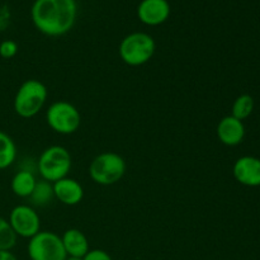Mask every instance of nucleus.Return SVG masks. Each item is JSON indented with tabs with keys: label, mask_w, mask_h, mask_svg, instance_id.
I'll return each instance as SVG.
<instances>
[{
	"label": "nucleus",
	"mask_w": 260,
	"mask_h": 260,
	"mask_svg": "<svg viewBox=\"0 0 260 260\" xmlns=\"http://www.w3.org/2000/svg\"><path fill=\"white\" fill-rule=\"evenodd\" d=\"M76 17V0H35L30 8L33 25L48 37H61L70 32Z\"/></svg>",
	"instance_id": "1"
},
{
	"label": "nucleus",
	"mask_w": 260,
	"mask_h": 260,
	"mask_svg": "<svg viewBox=\"0 0 260 260\" xmlns=\"http://www.w3.org/2000/svg\"><path fill=\"white\" fill-rule=\"evenodd\" d=\"M48 98L47 86L37 79H29L20 84L15 93L13 107L20 118L29 119L37 116Z\"/></svg>",
	"instance_id": "2"
},
{
	"label": "nucleus",
	"mask_w": 260,
	"mask_h": 260,
	"mask_svg": "<svg viewBox=\"0 0 260 260\" xmlns=\"http://www.w3.org/2000/svg\"><path fill=\"white\" fill-rule=\"evenodd\" d=\"M156 50L155 40L145 32H132L121 41L118 53L126 65L137 68L149 62Z\"/></svg>",
	"instance_id": "3"
},
{
	"label": "nucleus",
	"mask_w": 260,
	"mask_h": 260,
	"mask_svg": "<svg viewBox=\"0 0 260 260\" xmlns=\"http://www.w3.org/2000/svg\"><path fill=\"white\" fill-rule=\"evenodd\" d=\"M73 160L66 147L52 145L42 151L37 161V169L43 180L55 183L68 177Z\"/></svg>",
	"instance_id": "4"
},
{
	"label": "nucleus",
	"mask_w": 260,
	"mask_h": 260,
	"mask_svg": "<svg viewBox=\"0 0 260 260\" xmlns=\"http://www.w3.org/2000/svg\"><path fill=\"white\" fill-rule=\"evenodd\" d=\"M127 165L123 157L113 151L96 155L89 165L91 180L99 185H113L126 174Z\"/></svg>",
	"instance_id": "5"
},
{
	"label": "nucleus",
	"mask_w": 260,
	"mask_h": 260,
	"mask_svg": "<svg viewBox=\"0 0 260 260\" xmlns=\"http://www.w3.org/2000/svg\"><path fill=\"white\" fill-rule=\"evenodd\" d=\"M46 122L56 134L73 135L81 124L79 109L68 101L53 102L46 111Z\"/></svg>",
	"instance_id": "6"
},
{
	"label": "nucleus",
	"mask_w": 260,
	"mask_h": 260,
	"mask_svg": "<svg viewBox=\"0 0 260 260\" xmlns=\"http://www.w3.org/2000/svg\"><path fill=\"white\" fill-rule=\"evenodd\" d=\"M27 253L30 260H65L61 236L53 231H40L29 239Z\"/></svg>",
	"instance_id": "7"
},
{
	"label": "nucleus",
	"mask_w": 260,
	"mask_h": 260,
	"mask_svg": "<svg viewBox=\"0 0 260 260\" xmlns=\"http://www.w3.org/2000/svg\"><path fill=\"white\" fill-rule=\"evenodd\" d=\"M9 223L18 238L30 239L41 231L38 212L28 205H18L10 211Z\"/></svg>",
	"instance_id": "8"
},
{
	"label": "nucleus",
	"mask_w": 260,
	"mask_h": 260,
	"mask_svg": "<svg viewBox=\"0 0 260 260\" xmlns=\"http://www.w3.org/2000/svg\"><path fill=\"white\" fill-rule=\"evenodd\" d=\"M172 13L168 0H141L137 5V18L150 27H156L167 22Z\"/></svg>",
	"instance_id": "9"
},
{
	"label": "nucleus",
	"mask_w": 260,
	"mask_h": 260,
	"mask_svg": "<svg viewBox=\"0 0 260 260\" xmlns=\"http://www.w3.org/2000/svg\"><path fill=\"white\" fill-rule=\"evenodd\" d=\"M233 174L245 187H260V159L250 155L239 157L233 167Z\"/></svg>",
	"instance_id": "10"
},
{
	"label": "nucleus",
	"mask_w": 260,
	"mask_h": 260,
	"mask_svg": "<svg viewBox=\"0 0 260 260\" xmlns=\"http://www.w3.org/2000/svg\"><path fill=\"white\" fill-rule=\"evenodd\" d=\"M216 134H217V139L220 140L221 144L226 145V146H238L245 137V126H244L243 121L230 114V116L223 117L218 122Z\"/></svg>",
	"instance_id": "11"
},
{
	"label": "nucleus",
	"mask_w": 260,
	"mask_h": 260,
	"mask_svg": "<svg viewBox=\"0 0 260 260\" xmlns=\"http://www.w3.org/2000/svg\"><path fill=\"white\" fill-rule=\"evenodd\" d=\"M55 198L65 206H76L83 201L84 188L74 178H62L52 183Z\"/></svg>",
	"instance_id": "12"
},
{
	"label": "nucleus",
	"mask_w": 260,
	"mask_h": 260,
	"mask_svg": "<svg viewBox=\"0 0 260 260\" xmlns=\"http://www.w3.org/2000/svg\"><path fill=\"white\" fill-rule=\"evenodd\" d=\"M63 249L68 256H78L84 258L90 250L89 248V240L83 231L78 229H69L61 236Z\"/></svg>",
	"instance_id": "13"
},
{
	"label": "nucleus",
	"mask_w": 260,
	"mask_h": 260,
	"mask_svg": "<svg viewBox=\"0 0 260 260\" xmlns=\"http://www.w3.org/2000/svg\"><path fill=\"white\" fill-rule=\"evenodd\" d=\"M36 183H37V179H36L33 172L28 169H23L15 173L14 177L12 178L10 188H12V192L17 197L29 198L33 189H35Z\"/></svg>",
	"instance_id": "14"
},
{
	"label": "nucleus",
	"mask_w": 260,
	"mask_h": 260,
	"mask_svg": "<svg viewBox=\"0 0 260 260\" xmlns=\"http://www.w3.org/2000/svg\"><path fill=\"white\" fill-rule=\"evenodd\" d=\"M17 159V146L12 137L4 131H0V170L13 165Z\"/></svg>",
	"instance_id": "15"
},
{
	"label": "nucleus",
	"mask_w": 260,
	"mask_h": 260,
	"mask_svg": "<svg viewBox=\"0 0 260 260\" xmlns=\"http://www.w3.org/2000/svg\"><path fill=\"white\" fill-rule=\"evenodd\" d=\"M29 198L33 205L38 206V207H45V206L50 205L53 198H55L52 183L43 179L40 180V182L37 180L35 189H33Z\"/></svg>",
	"instance_id": "16"
},
{
	"label": "nucleus",
	"mask_w": 260,
	"mask_h": 260,
	"mask_svg": "<svg viewBox=\"0 0 260 260\" xmlns=\"http://www.w3.org/2000/svg\"><path fill=\"white\" fill-rule=\"evenodd\" d=\"M254 106H255V102L250 94H241L234 102L233 108H231V116L244 121L253 113Z\"/></svg>",
	"instance_id": "17"
},
{
	"label": "nucleus",
	"mask_w": 260,
	"mask_h": 260,
	"mask_svg": "<svg viewBox=\"0 0 260 260\" xmlns=\"http://www.w3.org/2000/svg\"><path fill=\"white\" fill-rule=\"evenodd\" d=\"M18 236L13 231L9 221L0 217V250H12L17 245Z\"/></svg>",
	"instance_id": "18"
},
{
	"label": "nucleus",
	"mask_w": 260,
	"mask_h": 260,
	"mask_svg": "<svg viewBox=\"0 0 260 260\" xmlns=\"http://www.w3.org/2000/svg\"><path fill=\"white\" fill-rule=\"evenodd\" d=\"M18 53V43L13 40H5L0 43V57L9 60Z\"/></svg>",
	"instance_id": "19"
},
{
	"label": "nucleus",
	"mask_w": 260,
	"mask_h": 260,
	"mask_svg": "<svg viewBox=\"0 0 260 260\" xmlns=\"http://www.w3.org/2000/svg\"><path fill=\"white\" fill-rule=\"evenodd\" d=\"M84 260H113V258L106 250H102V249H90L88 251V254L84 256Z\"/></svg>",
	"instance_id": "20"
},
{
	"label": "nucleus",
	"mask_w": 260,
	"mask_h": 260,
	"mask_svg": "<svg viewBox=\"0 0 260 260\" xmlns=\"http://www.w3.org/2000/svg\"><path fill=\"white\" fill-rule=\"evenodd\" d=\"M10 23V10L8 5H0V32L7 29Z\"/></svg>",
	"instance_id": "21"
},
{
	"label": "nucleus",
	"mask_w": 260,
	"mask_h": 260,
	"mask_svg": "<svg viewBox=\"0 0 260 260\" xmlns=\"http://www.w3.org/2000/svg\"><path fill=\"white\" fill-rule=\"evenodd\" d=\"M0 260H18L12 250H0Z\"/></svg>",
	"instance_id": "22"
},
{
	"label": "nucleus",
	"mask_w": 260,
	"mask_h": 260,
	"mask_svg": "<svg viewBox=\"0 0 260 260\" xmlns=\"http://www.w3.org/2000/svg\"><path fill=\"white\" fill-rule=\"evenodd\" d=\"M65 260H84V258H78V256H66Z\"/></svg>",
	"instance_id": "23"
}]
</instances>
